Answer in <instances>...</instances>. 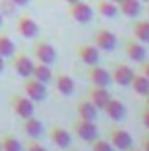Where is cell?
Listing matches in <instances>:
<instances>
[{"instance_id": "6da1fadb", "label": "cell", "mask_w": 149, "mask_h": 151, "mask_svg": "<svg viewBox=\"0 0 149 151\" xmlns=\"http://www.w3.org/2000/svg\"><path fill=\"white\" fill-rule=\"evenodd\" d=\"M74 128V134L84 142H93L97 137H98V127L95 121H88V119H82V118H77L72 125Z\"/></svg>"}, {"instance_id": "7a4b0ae2", "label": "cell", "mask_w": 149, "mask_h": 151, "mask_svg": "<svg viewBox=\"0 0 149 151\" xmlns=\"http://www.w3.org/2000/svg\"><path fill=\"white\" fill-rule=\"evenodd\" d=\"M69 14L79 25H86L93 19V9L91 5H88L84 0H79L74 4H69Z\"/></svg>"}, {"instance_id": "3957f363", "label": "cell", "mask_w": 149, "mask_h": 151, "mask_svg": "<svg viewBox=\"0 0 149 151\" xmlns=\"http://www.w3.org/2000/svg\"><path fill=\"white\" fill-rule=\"evenodd\" d=\"M16 30L25 39H35L39 35V32H40L37 21L28 14H19L16 18Z\"/></svg>"}, {"instance_id": "277c9868", "label": "cell", "mask_w": 149, "mask_h": 151, "mask_svg": "<svg viewBox=\"0 0 149 151\" xmlns=\"http://www.w3.org/2000/svg\"><path fill=\"white\" fill-rule=\"evenodd\" d=\"M11 107H12V113L21 119H27V118L34 116V111H35L34 102L27 95H14L11 99Z\"/></svg>"}, {"instance_id": "5b68a950", "label": "cell", "mask_w": 149, "mask_h": 151, "mask_svg": "<svg viewBox=\"0 0 149 151\" xmlns=\"http://www.w3.org/2000/svg\"><path fill=\"white\" fill-rule=\"evenodd\" d=\"M23 91L25 95L32 100V102H40L47 97V90H46V84L37 81L35 77H27L25 79V84H23Z\"/></svg>"}, {"instance_id": "8992f818", "label": "cell", "mask_w": 149, "mask_h": 151, "mask_svg": "<svg viewBox=\"0 0 149 151\" xmlns=\"http://www.w3.org/2000/svg\"><path fill=\"white\" fill-rule=\"evenodd\" d=\"M109 142L114 146V150H119V151H128L133 146L132 135L126 130L117 128V127H114V128L109 130Z\"/></svg>"}, {"instance_id": "52a82bcc", "label": "cell", "mask_w": 149, "mask_h": 151, "mask_svg": "<svg viewBox=\"0 0 149 151\" xmlns=\"http://www.w3.org/2000/svg\"><path fill=\"white\" fill-rule=\"evenodd\" d=\"M34 56L37 58V62L46 63V65H53L56 62V49L46 42V40H39L34 46Z\"/></svg>"}, {"instance_id": "ba28073f", "label": "cell", "mask_w": 149, "mask_h": 151, "mask_svg": "<svg viewBox=\"0 0 149 151\" xmlns=\"http://www.w3.org/2000/svg\"><path fill=\"white\" fill-rule=\"evenodd\" d=\"M34 65H35V62H34L28 55H25V53H16V55H12V69L21 76L23 79L32 77Z\"/></svg>"}, {"instance_id": "9c48e42d", "label": "cell", "mask_w": 149, "mask_h": 151, "mask_svg": "<svg viewBox=\"0 0 149 151\" xmlns=\"http://www.w3.org/2000/svg\"><path fill=\"white\" fill-rule=\"evenodd\" d=\"M93 42H95V46H97L100 51H112V49L116 47V44H117V39H116V35L112 34L111 30H107V28H98V30L95 32Z\"/></svg>"}, {"instance_id": "30bf717a", "label": "cell", "mask_w": 149, "mask_h": 151, "mask_svg": "<svg viewBox=\"0 0 149 151\" xmlns=\"http://www.w3.org/2000/svg\"><path fill=\"white\" fill-rule=\"evenodd\" d=\"M86 76H88V79L91 81V84H95V86H104V88H107L112 83L111 72H107V70H105L104 67H100L98 63H97V65H90Z\"/></svg>"}, {"instance_id": "8fae6325", "label": "cell", "mask_w": 149, "mask_h": 151, "mask_svg": "<svg viewBox=\"0 0 149 151\" xmlns=\"http://www.w3.org/2000/svg\"><path fill=\"white\" fill-rule=\"evenodd\" d=\"M77 56L84 65H97L100 60V49L93 44H79L77 46Z\"/></svg>"}, {"instance_id": "7c38bea8", "label": "cell", "mask_w": 149, "mask_h": 151, "mask_svg": "<svg viewBox=\"0 0 149 151\" xmlns=\"http://www.w3.org/2000/svg\"><path fill=\"white\" fill-rule=\"evenodd\" d=\"M133 76H135V70H133L132 67L125 65V63L116 65V67H114V70L111 72L112 81H114L117 86H130V83H132Z\"/></svg>"}, {"instance_id": "4fadbf2b", "label": "cell", "mask_w": 149, "mask_h": 151, "mask_svg": "<svg viewBox=\"0 0 149 151\" xmlns=\"http://www.w3.org/2000/svg\"><path fill=\"white\" fill-rule=\"evenodd\" d=\"M49 139H51V142H53L54 146H58V148H62V150H67V148L70 146V142H72L70 132H69L67 128H63V127H53V128L49 130Z\"/></svg>"}, {"instance_id": "5bb4252c", "label": "cell", "mask_w": 149, "mask_h": 151, "mask_svg": "<svg viewBox=\"0 0 149 151\" xmlns=\"http://www.w3.org/2000/svg\"><path fill=\"white\" fill-rule=\"evenodd\" d=\"M104 111H105V114L111 118L112 121H123L126 118V114H128L126 106L119 99H112V97H111V100L107 102V106L104 107Z\"/></svg>"}, {"instance_id": "9a60e30c", "label": "cell", "mask_w": 149, "mask_h": 151, "mask_svg": "<svg viewBox=\"0 0 149 151\" xmlns=\"http://www.w3.org/2000/svg\"><path fill=\"white\" fill-rule=\"evenodd\" d=\"M90 100L100 109V111H104V107L107 106V102L111 100V93H109V90L107 88H104V86H91L90 88Z\"/></svg>"}, {"instance_id": "2e32d148", "label": "cell", "mask_w": 149, "mask_h": 151, "mask_svg": "<svg viewBox=\"0 0 149 151\" xmlns=\"http://www.w3.org/2000/svg\"><path fill=\"white\" fill-rule=\"evenodd\" d=\"M125 51H126V56H128L132 62H137V63L144 62L146 56H148V51H146L144 44L139 42V40H130V42L126 44V49H125Z\"/></svg>"}, {"instance_id": "e0dca14e", "label": "cell", "mask_w": 149, "mask_h": 151, "mask_svg": "<svg viewBox=\"0 0 149 151\" xmlns=\"http://www.w3.org/2000/svg\"><path fill=\"white\" fill-rule=\"evenodd\" d=\"M23 130L28 135V139H39L44 134V125H42V121L39 118L30 116V118L23 119Z\"/></svg>"}, {"instance_id": "ac0fdd59", "label": "cell", "mask_w": 149, "mask_h": 151, "mask_svg": "<svg viewBox=\"0 0 149 151\" xmlns=\"http://www.w3.org/2000/svg\"><path fill=\"white\" fill-rule=\"evenodd\" d=\"M117 11L119 14L126 18H137L142 11V2L140 0H121L117 4Z\"/></svg>"}, {"instance_id": "d6986e66", "label": "cell", "mask_w": 149, "mask_h": 151, "mask_svg": "<svg viewBox=\"0 0 149 151\" xmlns=\"http://www.w3.org/2000/svg\"><path fill=\"white\" fill-rule=\"evenodd\" d=\"M54 86H56V90H58L63 97H70V95L74 93V90H75L74 79H72L69 74H58L56 76Z\"/></svg>"}, {"instance_id": "ffe728a7", "label": "cell", "mask_w": 149, "mask_h": 151, "mask_svg": "<svg viewBox=\"0 0 149 151\" xmlns=\"http://www.w3.org/2000/svg\"><path fill=\"white\" fill-rule=\"evenodd\" d=\"M77 114H79V118H82V119L97 121L98 107H97L91 100H81V102L77 104Z\"/></svg>"}, {"instance_id": "44dd1931", "label": "cell", "mask_w": 149, "mask_h": 151, "mask_svg": "<svg viewBox=\"0 0 149 151\" xmlns=\"http://www.w3.org/2000/svg\"><path fill=\"white\" fill-rule=\"evenodd\" d=\"M132 32H133V35L139 42L149 44V19H137L133 23Z\"/></svg>"}, {"instance_id": "7402d4cb", "label": "cell", "mask_w": 149, "mask_h": 151, "mask_svg": "<svg viewBox=\"0 0 149 151\" xmlns=\"http://www.w3.org/2000/svg\"><path fill=\"white\" fill-rule=\"evenodd\" d=\"M130 86H132V90H133L137 95H140V97H148L149 95V79L144 74H135L133 76Z\"/></svg>"}, {"instance_id": "603a6c76", "label": "cell", "mask_w": 149, "mask_h": 151, "mask_svg": "<svg viewBox=\"0 0 149 151\" xmlns=\"http://www.w3.org/2000/svg\"><path fill=\"white\" fill-rule=\"evenodd\" d=\"M32 77H35L37 81L47 84L51 79H53V70H51V65H46V63H35L34 65V70H32Z\"/></svg>"}, {"instance_id": "cb8c5ba5", "label": "cell", "mask_w": 149, "mask_h": 151, "mask_svg": "<svg viewBox=\"0 0 149 151\" xmlns=\"http://www.w3.org/2000/svg\"><path fill=\"white\" fill-rule=\"evenodd\" d=\"M97 11H98L102 16H105V18H114V16L119 14L117 4H114L111 0H98V2H97Z\"/></svg>"}, {"instance_id": "d4e9b609", "label": "cell", "mask_w": 149, "mask_h": 151, "mask_svg": "<svg viewBox=\"0 0 149 151\" xmlns=\"http://www.w3.org/2000/svg\"><path fill=\"white\" fill-rule=\"evenodd\" d=\"M0 150L2 151H23V146H21V142L14 135L5 134V135L0 137Z\"/></svg>"}, {"instance_id": "484cf974", "label": "cell", "mask_w": 149, "mask_h": 151, "mask_svg": "<svg viewBox=\"0 0 149 151\" xmlns=\"http://www.w3.org/2000/svg\"><path fill=\"white\" fill-rule=\"evenodd\" d=\"M16 53V46L12 42V39L5 34H0V55L4 58H9Z\"/></svg>"}, {"instance_id": "4316f807", "label": "cell", "mask_w": 149, "mask_h": 151, "mask_svg": "<svg viewBox=\"0 0 149 151\" xmlns=\"http://www.w3.org/2000/svg\"><path fill=\"white\" fill-rule=\"evenodd\" d=\"M91 150L93 151H114V146H112L109 141H104V139H95L91 142Z\"/></svg>"}, {"instance_id": "83f0119b", "label": "cell", "mask_w": 149, "mask_h": 151, "mask_svg": "<svg viewBox=\"0 0 149 151\" xmlns=\"http://www.w3.org/2000/svg\"><path fill=\"white\" fill-rule=\"evenodd\" d=\"M25 151H47V150L39 142L37 139H30V141L27 142V150Z\"/></svg>"}, {"instance_id": "f1b7e54d", "label": "cell", "mask_w": 149, "mask_h": 151, "mask_svg": "<svg viewBox=\"0 0 149 151\" xmlns=\"http://www.w3.org/2000/svg\"><path fill=\"white\" fill-rule=\"evenodd\" d=\"M140 74H144V76L149 79V60L140 62Z\"/></svg>"}, {"instance_id": "f546056e", "label": "cell", "mask_w": 149, "mask_h": 151, "mask_svg": "<svg viewBox=\"0 0 149 151\" xmlns=\"http://www.w3.org/2000/svg\"><path fill=\"white\" fill-rule=\"evenodd\" d=\"M142 123H144V127L149 128V107L146 106V109L142 111Z\"/></svg>"}, {"instance_id": "4dcf8cb0", "label": "cell", "mask_w": 149, "mask_h": 151, "mask_svg": "<svg viewBox=\"0 0 149 151\" xmlns=\"http://www.w3.org/2000/svg\"><path fill=\"white\" fill-rule=\"evenodd\" d=\"M16 7H25V5H28L30 4V0H11Z\"/></svg>"}, {"instance_id": "1f68e13d", "label": "cell", "mask_w": 149, "mask_h": 151, "mask_svg": "<svg viewBox=\"0 0 149 151\" xmlns=\"http://www.w3.org/2000/svg\"><path fill=\"white\" fill-rule=\"evenodd\" d=\"M142 151H149V135L148 137H144V141H142Z\"/></svg>"}, {"instance_id": "d6a6232c", "label": "cell", "mask_w": 149, "mask_h": 151, "mask_svg": "<svg viewBox=\"0 0 149 151\" xmlns=\"http://www.w3.org/2000/svg\"><path fill=\"white\" fill-rule=\"evenodd\" d=\"M4 69H5V58H4V56L0 55V72H2Z\"/></svg>"}, {"instance_id": "836d02e7", "label": "cell", "mask_w": 149, "mask_h": 151, "mask_svg": "<svg viewBox=\"0 0 149 151\" xmlns=\"http://www.w3.org/2000/svg\"><path fill=\"white\" fill-rule=\"evenodd\" d=\"M2 25H4V14L0 12V28H2Z\"/></svg>"}, {"instance_id": "e575fe53", "label": "cell", "mask_w": 149, "mask_h": 151, "mask_svg": "<svg viewBox=\"0 0 149 151\" xmlns=\"http://www.w3.org/2000/svg\"><path fill=\"white\" fill-rule=\"evenodd\" d=\"M67 4H74V2H79V0H65Z\"/></svg>"}, {"instance_id": "d590c367", "label": "cell", "mask_w": 149, "mask_h": 151, "mask_svg": "<svg viewBox=\"0 0 149 151\" xmlns=\"http://www.w3.org/2000/svg\"><path fill=\"white\" fill-rule=\"evenodd\" d=\"M146 106H148V107H149V95H148V97H146Z\"/></svg>"}, {"instance_id": "8d00e7d4", "label": "cell", "mask_w": 149, "mask_h": 151, "mask_svg": "<svg viewBox=\"0 0 149 151\" xmlns=\"http://www.w3.org/2000/svg\"><path fill=\"white\" fill-rule=\"evenodd\" d=\"M111 2H114V4H119V2H121V0H111Z\"/></svg>"}, {"instance_id": "74e56055", "label": "cell", "mask_w": 149, "mask_h": 151, "mask_svg": "<svg viewBox=\"0 0 149 151\" xmlns=\"http://www.w3.org/2000/svg\"><path fill=\"white\" fill-rule=\"evenodd\" d=\"M146 11H148V16H149V2H148V7H146Z\"/></svg>"}, {"instance_id": "f35d334b", "label": "cell", "mask_w": 149, "mask_h": 151, "mask_svg": "<svg viewBox=\"0 0 149 151\" xmlns=\"http://www.w3.org/2000/svg\"><path fill=\"white\" fill-rule=\"evenodd\" d=\"M128 151H142V150H133V148H130Z\"/></svg>"}, {"instance_id": "ab89813d", "label": "cell", "mask_w": 149, "mask_h": 151, "mask_svg": "<svg viewBox=\"0 0 149 151\" xmlns=\"http://www.w3.org/2000/svg\"><path fill=\"white\" fill-rule=\"evenodd\" d=\"M140 2H146V4H148V2H149V0H140Z\"/></svg>"}, {"instance_id": "60d3db41", "label": "cell", "mask_w": 149, "mask_h": 151, "mask_svg": "<svg viewBox=\"0 0 149 151\" xmlns=\"http://www.w3.org/2000/svg\"><path fill=\"white\" fill-rule=\"evenodd\" d=\"M0 151H2V150H0Z\"/></svg>"}]
</instances>
